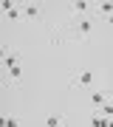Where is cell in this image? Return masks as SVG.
<instances>
[{"mask_svg": "<svg viewBox=\"0 0 113 127\" xmlns=\"http://www.w3.org/2000/svg\"><path fill=\"white\" fill-rule=\"evenodd\" d=\"M93 31H96V20L90 17V14H85V17H76V20H74V26H71L74 40H88Z\"/></svg>", "mask_w": 113, "mask_h": 127, "instance_id": "cell-1", "label": "cell"}, {"mask_svg": "<svg viewBox=\"0 0 113 127\" xmlns=\"http://www.w3.org/2000/svg\"><path fill=\"white\" fill-rule=\"evenodd\" d=\"M93 82H96V71L93 68H85V71H79V73L71 76V88H74V91H76V88H79V91H88Z\"/></svg>", "mask_w": 113, "mask_h": 127, "instance_id": "cell-2", "label": "cell"}, {"mask_svg": "<svg viewBox=\"0 0 113 127\" xmlns=\"http://www.w3.org/2000/svg\"><path fill=\"white\" fill-rule=\"evenodd\" d=\"M0 9H3V14H6V20H9V23H17V20L23 17V6H14V3H9V0H3V3H0Z\"/></svg>", "mask_w": 113, "mask_h": 127, "instance_id": "cell-3", "label": "cell"}, {"mask_svg": "<svg viewBox=\"0 0 113 127\" xmlns=\"http://www.w3.org/2000/svg\"><path fill=\"white\" fill-rule=\"evenodd\" d=\"M108 102H110V96L105 93V91H90L88 93V104L93 110H102V104H108Z\"/></svg>", "mask_w": 113, "mask_h": 127, "instance_id": "cell-4", "label": "cell"}, {"mask_svg": "<svg viewBox=\"0 0 113 127\" xmlns=\"http://www.w3.org/2000/svg\"><path fill=\"white\" fill-rule=\"evenodd\" d=\"M23 17H28L31 23H40L42 20V6L40 3H26L23 6Z\"/></svg>", "mask_w": 113, "mask_h": 127, "instance_id": "cell-5", "label": "cell"}, {"mask_svg": "<svg viewBox=\"0 0 113 127\" xmlns=\"http://www.w3.org/2000/svg\"><path fill=\"white\" fill-rule=\"evenodd\" d=\"M42 127H65V116L62 113H45Z\"/></svg>", "mask_w": 113, "mask_h": 127, "instance_id": "cell-6", "label": "cell"}, {"mask_svg": "<svg viewBox=\"0 0 113 127\" xmlns=\"http://www.w3.org/2000/svg\"><path fill=\"white\" fill-rule=\"evenodd\" d=\"M6 73H9V85L20 88V82H23V65H14V68H9Z\"/></svg>", "mask_w": 113, "mask_h": 127, "instance_id": "cell-7", "label": "cell"}, {"mask_svg": "<svg viewBox=\"0 0 113 127\" xmlns=\"http://www.w3.org/2000/svg\"><path fill=\"white\" fill-rule=\"evenodd\" d=\"M3 65H6V71H9V68H14V65H20V54H17V51H6Z\"/></svg>", "mask_w": 113, "mask_h": 127, "instance_id": "cell-8", "label": "cell"}, {"mask_svg": "<svg viewBox=\"0 0 113 127\" xmlns=\"http://www.w3.org/2000/svg\"><path fill=\"white\" fill-rule=\"evenodd\" d=\"M88 124H90V127H110V119H105V116H99V113H90Z\"/></svg>", "mask_w": 113, "mask_h": 127, "instance_id": "cell-9", "label": "cell"}, {"mask_svg": "<svg viewBox=\"0 0 113 127\" xmlns=\"http://www.w3.org/2000/svg\"><path fill=\"white\" fill-rule=\"evenodd\" d=\"M71 9H74V11H76V17H85V14H88V9H90V6L85 3V0H76V3H74V6H71Z\"/></svg>", "mask_w": 113, "mask_h": 127, "instance_id": "cell-10", "label": "cell"}, {"mask_svg": "<svg viewBox=\"0 0 113 127\" xmlns=\"http://www.w3.org/2000/svg\"><path fill=\"white\" fill-rule=\"evenodd\" d=\"M96 11L105 14V17H110V14H113V3H99V6H96Z\"/></svg>", "mask_w": 113, "mask_h": 127, "instance_id": "cell-11", "label": "cell"}, {"mask_svg": "<svg viewBox=\"0 0 113 127\" xmlns=\"http://www.w3.org/2000/svg\"><path fill=\"white\" fill-rule=\"evenodd\" d=\"M3 127H23V124H20L17 116H6V119H3Z\"/></svg>", "mask_w": 113, "mask_h": 127, "instance_id": "cell-12", "label": "cell"}, {"mask_svg": "<svg viewBox=\"0 0 113 127\" xmlns=\"http://www.w3.org/2000/svg\"><path fill=\"white\" fill-rule=\"evenodd\" d=\"M105 23H108V28H113V14H110V17H105Z\"/></svg>", "mask_w": 113, "mask_h": 127, "instance_id": "cell-13", "label": "cell"}, {"mask_svg": "<svg viewBox=\"0 0 113 127\" xmlns=\"http://www.w3.org/2000/svg\"><path fill=\"white\" fill-rule=\"evenodd\" d=\"M110 102H113V99H110Z\"/></svg>", "mask_w": 113, "mask_h": 127, "instance_id": "cell-14", "label": "cell"}]
</instances>
